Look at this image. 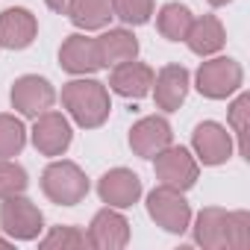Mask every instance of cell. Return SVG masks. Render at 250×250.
<instances>
[{
    "label": "cell",
    "instance_id": "obj_16",
    "mask_svg": "<svg viewBox=\"0 0 250 250\" xmlns=\"http://www.w3.org/2000/svg\"><path fill=\"white\" fill-rule=\"evenodd\" d=\"M188 85H191V77L183 65H165L156 77H153V100L162 112H177L186 97H188Z\"/></svg>",
    "mask_w": 250,
    "mask_h": 250
},
{
    "label": "cell",
    "instance_id": "obj_6",
    "mask_svg": "<svg viewBox=\"0 0 250 250\" xmlns=\"http://www.w3.org/2000/svg\"><path fill=\"white\" fill-rule=\"evenodd\" d=\"M147 215L156 221V227H162L165 232H186L191 227V206L188 200L183 197L180 188H171V186H156L150 194H147Z\"/></svg>",
    "mask_w": 250,
    "mask_h": 250
},
{
    "label": "cell",
    "instance_id": "obj_1",
    "mask_svg": "<svg viewBox=\"0 0 250 250\" xmlns=\"http://www.w3.org/2000/svg\"><path fill=\"white\" fill-rule=\"evenodd\" d=\"M194 241L206 250L250 247V215L244 209L227 212L221 206H206L194 218Z\"/></svg>",
    "mask_w": 250,
    "mask_h": 250
},
{
    "label": "cell",
    "instance_id": "obj_7",
    "mask_svg": "<svg viewBox=\"0 0 250 250\" xmlns=\"http://www.w3.org/2000/svg\"><path fill=\"white\" fill-rule=\"evenodd\" d=\"M153 171H156V180H159L162 186L188 191V188L197 183V177H200V162H197L186 147L168 145L165 150H159V153L153 156Z\"/></svg>",
    "mask_w": 250,
    "mask_h": 250
},
{
    "label": "cell",
    "instance_id": "obj_9",
    "mask_svg": "<svg viewBox=\"0 0 250 250\" xmlns=\"http://www.w3.org/2000/svg\"><path fill=\"white\" fill-rule=\"evenodd\" d=\"M9 97H12V106H15L21 115L39 118L42 112L53 109V103H56V88H53L44 77H39V74H24V77H18V80L12 83Z\"/></svg>",
    "mask_w": 250,
    "mask_h": 250
},
{
    "label": "cell",
    "instance_id": "obj_8",
    "mask_svg": "<svg viewBox=\"0 0 250 250\" xmlns=\"http://www.w3.org/2000/svg\"><path fill=\"white\" fill-rule=\"evenodd\" d=\"M30 139H33V147H36L42 156H62V153L71 147V139H74L71 121H68L62 112L47 109V112H42V115L36 118Z\"/></svg>",
    "mask_w": 250,
    "mask_h": 250
},
{
    "label": "cell",
    "instance_id": "obj_14",
    "mask_svg": "<svg viewBox=\"0 0 250 250\" xmlns=\"http://www.w3.org/2000/svg\"><path fill=\"white\" fill-rule=\"evenodd\" d=\"M59 65L62 71L74 74V77H88L94 71H100V53H97V42L88 39L85 33H74L62 42L59 47Z\"/></svg>",
    "mask_w": 250,
    "mask_h": 250
},
{
    "label": "cell",
    "instance_id": "obj_19",
    "mask_svg": "<svg viewBox=\"0 0 250 250\" xmlns=\"http://www.w3.org/2000/svg\"><path fill=\"white\" fill-rule=\"evenodd\" d=\"M227 42V33H224V24L215 18V15H200L191 21L188 33H186V44L191 53L197 56H215Z\"/></svg>",
    "mask_w": 250,
    "mask_h": 250
},
{
    "label": "cell",
    "instance_id": "obj_23",
    "mask_svg": "<svg viewBox=\"0 0 250 250\" xmlns=\"http://www.w3.org/2000/svg\"><path fill=\"white\" fill-rule=\"evenodd\" d=\"M247 118H250V94L241 91L232 103H229V130L238 139V153L244 159H250V147H247Z\"/></svg>",
    "mask_w": 250,
    "mask_h": 250
},
{
    "label": "cell",
    "instance_id": "obj_27",
    "mask_svg": "<svg viewBox=\"0 0 250 250\" xmlns=\"http://www.w3.org/2000/svg\"><path fill=\"white\" fill-rule=\"evenodd\" d=\"M44 3H47V9H53L59 15H68V9H71L74 0H44Z\"/></svg>",
    "mask_w": 250,
    "mask_h": 250
},
{
    "label": "cell",
    "instance_id": "obj_21",
    "mask_svg": "<svg viewBox=\"0 0 250 250\" xmlns=\"http://www.w3.org/2000/svg\"><path fill=\"white\" fill-rule=\"evenodd\" d=\"M191 21H194V15H191L188 6H183V3H165L159 9V15H156V30L168 42H186V33H188Z\"/></svg>",
    "mask_w": 250,
    "mask_h": 250
},
{
    "label": "cell",
    "instance_id": "obj_2",
    "mask_svg": "<svg viewBox=\"0 0 250 250\" xmlns=\"http://www.w3.org/2000/svg\"><path fill=\"white\" fill-rule=\"evenodd\" d=\"M62 106L68 109V115L83 130L103 127L109 112H112V100H109L106 85L100 80H91V77H77V80L65 83L62 85Z\"/></svg>",
    "mask_w": 250,
    "mask_h": 250
},
{
    "label": "cell",
    "instance_id": "obj_18",
    "mask_svg": "<svg viewBox=\"0 0 250 250\" xmlns=\"http://www.w3.org/2000/svg\"><path fill=\"white\" fill-rule=\"evenodd\" d=\"M94 42H97V53H100V65L103 68H115L121 62H130V59L139 56V39L130 30H124V27L106 30Z\"/></svg>",
    "mask_w": 250,
    "mask_h": 250
},
{
    "label": "cell",
    "instance_id": "obj_26",
    "mask_svg": "<svg viewBox=\"0 0 250 250\" xmlns=\"http://www.w3.org/2000/svg\"><path fill=\"white\" fill-rule=\"evenodd\" d=\"M30 186L27 180V171L12 162V159H0V200H6V197H15V194H24Z\"/></svg>",
    "mask_w": 250,
    "mask_h": 250
},
{
    "label": "cell",
    "instance_id": "obj_13",
    "mask_svg": "<svg viewBox=\"0 0 250 250\" xmlns=\"http://www.w3.org/2000/svg\"><path fill=\"white\" fill-rule=\"evenodd\" d=\"M171 139H174L171 124L162 115H147V118L136 121L130 130V147L142 159H153L159 150H165L171 145Z\"/></svg>",
    "mask_w": 250,
    "mask_h": 250
},
{
    "label": "cell",
    "instance_id": "obj_29",
    "mask_svg": "<svg viewBox=\"0 0 250 250\" xmlns=\"http://www.w3.org/2000/svg\"><path fill=\"white\" fill-rule=\"evenodd\" d=\"M0 247H12V238H0Z\"/></svg>",
    "mask_w": 250,
    "mask_h": 250
},
{
    "label": "cell",
    "instance_id": "obj_3",
    "mask_svg": "<svg viewBox=\"0 0 250 250\" xmlns=\"http://www.w3.org/2000/svg\"><path fill=\"white\" fill-rule=\"evenodd\" d=\"M42 191L56 206H77L88 194V177H85V171L77 162L56 159L42 174Z\"/></svg>",
    "mask_w": 250,
    "mask_h": 250
},
{
    "label": "cell",
    "instance_id": "obj_15",
    "mask_svg": "<svg viewBox=\"0 0 250 250\" xmlns=\"http://www.w3.org/2000/svg\"><path fill=\"white\" fill-rule=\"evenodd\" d=\"M153 77H156V74H153L150 65L130 59V62H121V65L112 68V74H109V88H112L115 94H121V97H127V100H142V97L150 94Z\"/></svg>",
    "mask_w": 250,
    "mask_h": 250
},
{
    "label": "cell",
    "instance_id": "obj_25",
    "mask_svg": "<svg viewBox=\"0 0 250 250\" xmlns=\"http://www.w3.org/2000/svg\"><path fill=\"white\" fill-rule=\"evenodd\" d=\"M39 247L42 250H77V247H88V238L77 227H53L39 241Z\"/></svg>",
    "mask_w": 250,
    "mask_h": 250
},
{
    "label": "cell",
    "instance_id": "obj_12",
    "mask_svg": "<svg viewBox=\"0 0 250 250\" xmlns=\"http://www.w3.org/2000/svg\"><path fill=\"white\" fill-rule=\"evenodd\" d=\"M97 194L112 209H127L142 197V180L130 168H112L97 180Z\"/></svg>",
    "mask_w": 250,
    "mask_h": 250
},
{
    "label": "cell",
    "instance_id": "obj_22",
    "mask_svg": "<svg viewBox=\"0 0 250 250\" xmlns=\"http://www.w3.org/2000/svg\"><path fill=\"white\" fill-rule=\"evenodd\" d=\"M27 145V130L21 118L15 115H0V159H12L24 150Z\"/></svg>",
    "mask_w": 250,
    "mask_h": 250
},
{
    "label": "cell",
    "instance_id": "obj_4",
    "mask_svg": "<svg viewBox=\"0 0 250 250\" xmlns=\"http://www.w3.org/2000/svg\"><path fill=\"white\" fill-rule=\"evenodd\" d=\"M241 83H244V71L229 56H212L194 74L197 91L209 100H227L229 94H235L241 88Z\"/></svg>",
    "mask_w": 250,
    "mask_h": 250
},
{
    "label": "cell",
    "instance_id": "obj_11",
    "mask_svg": "<svg viewBox=\"0 0 250 250\" xmlns=\"http://www.w3.org/2000/svg\"><path fill=\"white\" fill-rule=\"evenodd\" d=\"M88 247H97V250H121V247H127L130 241V221L124 218L118 209L106 206L100 209L91 224H88Z\"/></svg>",
    "mask_w": 250,
    "mask_h": 250
},
{
    "label": "cell",
    "instance_id": "obj_20",
    "mask_svg": "<svg viewBox=\"0 0 250 250\" xmlns=\"http://www.w3.org/2000/svg\"><path fill=\"white\" fill-rule=\"evenodd\" d=\"M68 18L77 30H106L109 21L115 18L112 15V0H74L71 9H68Z\"/></svg>",
    "mask_w": 250,
    "mask_h": 250
},
{
    "label": "cell",
    "instance_id": "obj_10",
    "mask_svg": "<svg viewBox=\"0 0 250 250\" xmlns=\"http://www.w3.org/2000/svg\"><path fill=\"white\" fill-rule=\"evenodd\" d=\"M194 159L203 165H224L232 156V133L218 121H203L191 133Z\"/></svg>",
    "mask_w": 250,
    "mask_h": 250
},
{
    "label": "cell",
    "instance_id": "obj_17",
    "mask_svg": "<svg viewBox=\"0 0 250 250\" xmlns=\"http://www.w3.org/2000/svg\"><path fill=\"white\" fill-rule=\"evenodd\" d=\"M39 36V21L30 9L12 6L0 15V47L6 50H24L36 42Z\"/></svg>",
    "mask_w": 250,
    "mask_h": 250
},
{
    "label": "cell",
    "instance_id": "obj_24",
    "mask_svg": "<svg viewBox=\"0 0 250 250\" xmlns=\"http://www.w3.org/2000/svg\"><path fill=\"white\" fill-rule=\"evenodd\" d=\"M112 15L127 27H142L153 15V0H112Z\"/></svg>",
    "mask_w": 250,
    "mask_h": 250
},
{
    "label": "cell",
    "instance_id": "obj_28",
    "mask_svg": "<svg viewBox=\"0 0 250 250\" xmlns=\"http://www.w3.org/2000/svg\"><path fill=\"white\" fill-rule=\"evenodd\" d=\"M209 3H212V6H227L229 0H209Z\"/></svg>",
    "mask_w": 250,
    "mask_h": 250
},
{
    "label": "cell",
    "instance_id": "obj_5",
    "mask_svg": "<svg viewBox=\"0 0 250 250\" xmlns=\"http://www.w3.org/2000/svg\"><path fill=\"white\" fill-rule=\"evenodd\" d=\"M0 229L12 241H36L44 229V215L30 197L15 194L0 203Z\"/></svg>",
    "mask_w": 250,
    "mask_h": 250
}]
</instances>
